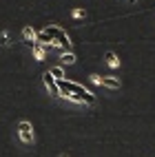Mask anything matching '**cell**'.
Returning a JSON list of instances; mask_svg holds the SVG:
<instances>
[{
  "mask_svg": "<svg viewBox=\"0 0 155 157\" xmlns=\"http://www.w3.org/2000/svg\"><path fill=\"white\" fill-rule=\"evenodd\" d=\"M18 133H20V140H22L25 144H31V142H33V128H31L29 122H20Z\"/></svg>",
  "mask_w": 155,
  "mask_h": 157,
  "instance_id": "3",
  "label": "cell"
},
{
  "mask_svg": "<svg viewBox=\"0 0 155 157\" xmlns=\"http://www.w3.org/2000/svg\"><path fill=\"white\" fill-rule=\"evenodd\" d=\"M60 62L64 67H71L76 62V56H73V51H62V56H60Z\"/></svg>",
  "mask_w": 155,
  "mask_h": 157,
  "instance_id": "6",
  "label": "cell"
},
{
  "mask_svg": "<svg viewBox=\"0 0 155 157\" xmlns=\"http://www.w3.org/2000/svg\"><path fill=\"white\" fill-rule=\"evenodd\" d=\"M47 49H49L47 44L33 42V47H31V51H33V58H36V60H42V58H45V51H47Z\"/></svg>",
  "mask_w": 155,
  "mask_h": 157,
  "instance_id": "5",
  "label": "cell"
},
{
  "mask_svg": "<svg viewBox=\"0 0 155 157\" xmlns=\"http://www.w3.org/2000/svg\"><path fill=\"white\" fill-rule=\"evenodd\" d=\"M0 44H9V33H7V31L0 36Z\"/></svg>",
  "mask_w": 155,
  "mask_h": 157,
  "instance_id": "11",
  "label": "cell"
},
{
  "mask_svg": "<svg viewBox=\"0 0 155 157\" xmlns=\"http://www.w3.org/2000/svg\"><path fill=\"white\" fill-rule=\"evenodd\" d=\"M102 86L107 89H120V80L113 75H102Z\"/></svg>",
  "mask_w": 155,
  "mask_h": 157,
  "instance_id": "4",
  "label": "cell"
},
{
  "mask_svg": "<svg viewBox=\"0 0 155 157\" xmlns=\"http://www.w3.org/2000/svg\"><path fill=\"white\" fill-rule=\"evenodd\" d=\"M89 80L93 82V84H102V78H100V75H95V73H93V75H89Z\"/></svg>",
  "mask_w": 155,
  "mask_h": 157,
  "instance_id": "10",
  "label": "cell"
},
{
  "mask_svg": "<svg viewBox=\"0 0 155 157\" xmlns=\"http://www.w3.org/2000/svg\"><path fill=\"white\" fill-rule=\"evenodd\" d=\"M42 80H45V86L49 89V93H51V95H53V98H60V89H58V82H56V78L51 75L49 71H45V73H42Z\"/></svg>",
  "mask_w": 155,
  "mask_h": 157,
  "instance_id": "2",
  "label": "cell"
},
{
  "mask_svg": "<svg viewBox=\"0 0 155 157\" xmlns=\"http://www.w3.org/2000/svg\"><path fill=\"white\" fill-rule=\"evenodd\" d=\"M69 102H73V104H82V100H80V95H76V93H69V95H64Z\"/></svg>",
  "mask_w": 155,
  "mask_h": 157,
  "instance_id": "9",
  "label": "cell"
},
{
  "mask_svg": "<svg viewBox=\"0 0 155 157\" xmlns=\"http://www.w3.org/2000/svg\"><path fill=\"white\" fill-rule=\"evenodd\" d=\"M129 2H133V0H129Z\"/></svg>",
  "mask_w": 155,
  "mask_h": 157,
  "instance_id": "14",
  "label": "cell"
},
{
  "mask_svg": "<svg viewBox=\"0 0 155 157\" xmlns=\"http://www.w3.org/2000/svg\"><path fill=\"white\" fill-rule=\"evenodd\" d=\"M69 91L76 93V95H80V100L84 102V104H95V95H93L89 89H84L82 84H78V82H71L69 80Z\"/></svg>",
  "mask_w": 155,
  "mask_h": 157,
  "instance_id": "1",
  "label": "cell"
},
{
  "mask_svg": "<svg viewBox=\"0 0 155 157\" xmlns=\"http://www.w3.org/2000/svg\"><path fill=\"white\" fill-rule=\"evenodd\" d=\"M60 157H67V155H60Z\"/></svg>",
  "mask_w": 155,
  "mask_h": 157,
  "instance_id": "13",
  "label": "cell"
},
{
  "mask_svg": "<svg viewBox=\"0 0 155 157\" xmlns=\"http://www.w3.org/2000/svg\"><path fill=\"white\" fill-rule=\"evenodd\" d=\"M107 64H109L111 69H118V67H120V60H118V56L113 53V51H109V53H107Z\"/></svg>",
  "mask_w": 155,
  "mask_h": 157,
  "instance_id": "7",
  "label": "cell"
},
{
  "mask_svg": "<svg viewBox=\"0 0 155 157\" xmlns=\"http://www.w3.org/2000/svg\"><path fill=\"white\" fill-rule=\"evenodd\" d=\"M82 16H84V11H82V9H76V11H73V18H82Z\"/></svg>",
  "mask_w": 155,
  "mask_h": 157,
  "instance_id": "12",
  "label": "cell"
},
{
  "mask_svg": "<svg viewBox=\"0 0 155 157\" xmlns=\"http://www.w3.org/2000/svg\"><path fill=\"white\" fill-rule=\"evenodd\" d=\"M49 73L53 75L56 80H64V69L62 67H53V69H49Z\"/></svg>",
  "mask_w": 155,
  "mask_h": 157,
  "instance_id": "8",
  "label": "cell"
}]
</instances>
